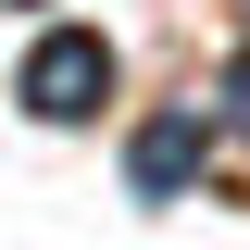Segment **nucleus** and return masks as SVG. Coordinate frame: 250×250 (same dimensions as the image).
<instances>
[{
    "instance_id": "nucleus-1",
    "label": "nucleus",
    "mask_w": 250,
    "mask_h": 250,
    "mask_svg": "<svg viewBox=\"0 0 250 250\" xmlns=\"http://www.w3.org/2000/svg\"><path fill=\"white\" fill-rule=\"evenodd\" d=\"M13 100H25L38 125H88L100 100H113V38H88V25H50L25 50V75H13Z\"/></svg>"
},
{
    "instance_id": "nucleus-2",
    "label": "nucleus",
    "mask_w": 250,
    "mask_h": 250,
    "mask_svg": "<svg viewBox=\"0 0 250 250\" xmlns=\"http://www.w3.org/2000/svg\"><path fill=\"white\" fill-rule=\"evenodd\" d=\"M200 150H213V113H200V100H188V113H150L125 138V188H138V200H175V188L200 175Z\"/></svg>"
},
{
    "instance_id": "nucleus-3",
    "label": "nucleus",
    "mask_w": 250,
    "mask_h": 250,
    "mask_svg": "<svg viewBox=\"0 0 250 250\" xmlns=\"http://www.w3.org/2000/svg\"><path fill=\"white\" fill-rule=\"evenodd\" d=\"M225 125H238V138H250V62H238V75H225Z\"/></svg>"
}]
</instances>
